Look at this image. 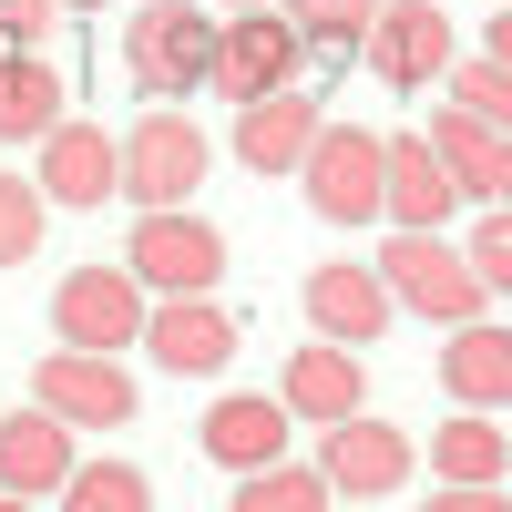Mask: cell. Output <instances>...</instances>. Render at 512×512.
Instances as JSON below:
<instances>
[{
  "label": "cell",
  "instance_id": "obj_20",
  "mask_svg": "<svg viewBox=\"0 0 512 512\" xmlns=\"http://www.w3.org/2000/svg\"><path fill=\"white\" fill-rule=\"evenodd\" d=\"M72 113V82L41 52H0V144H41Z\"/></svg>",
  "mask_w": 512,
  "mask_h": 512
},
{
  "label": "cell",
  "instance_id": "obj_28",
  "mask_svg": "<svg viewBox=\"0 0 512 512\" xmlns=\"http://www.w3.org/2000/svg\"><path fill=\"white\" fill-rule=\"evenodd\" d=\"M461 256H472L482 297H512V205H482V226L461 236Z\"/></svg>",
  "mask_w": 512,
  "mask_h": 512
},
{
  "label": "cell",
  "instance_id": "obj_15",
  "mask_svg": "<svg viewBox=\"0 0 512 512\" xmlns=\"http://www.w3.org/2000/svg\"><path fill=\"white\" fill-rule=\"evenodd\" d=\"M308 144H318V93L308 82H287L267 103H236V164L246 175H297Z\"/></svg>",
  "mask_w": 512,
  "mask_h": 512
},
{
  "label": "cell",
  "instance_id": "obj_3",
  "mask_svg": "<svg viewBox=\"0 0 512 512\" xmlns=\"http://www.w3.org/2000/svg\"><path fill=\"white\" fill-rule=\"evenodd\" d=\"M297 185H308L318 226H379V195H390V134H369V123H318Z\"/></svg>",
  "mask_w": 512,
  "mask_h": 512
},
{
  "label": "cell",
  "instance_id": "obj_26",
  "mask_svg": "<svg viewBox=\"0 0 512 512\" xmlns=\"http://www.w3.org/2000/svg\"><path fill=\"white\" fill-rule=\"evenodd\" d=\"M441 93H451L461 113H482L492 134H512V62H492V52H472V62H451V72H441Z\"/></svg>",
  "mask_w": 512,
  "mask_h": 512
},
{
  "label": "cell",
  "instance_id": "obj_6",
  "mask_svg": "<svg viewBox=\"0 0 512 512\" xmlns=\"http://www.w3.org/2000/svg\"><path fill=\"white\" fill-rule=\"evenodd\" d=\"M123 267H134L144 297H216L226 236L205 226V216H185V205H164V216H144L134 236H123Z\"/></svg>",
  "mask_w": 512,
  "mask_h": 512
},
{
  "label": "cell",
  "instance_id": "obj_19",
  "mask_svg": "<svg viewBox=\"0 0 512 512\" xmlns=\"http://www.w3.org/2000/svg\"><path fill=\"white\" fill-rule=\"evenodd\" d=\"M441 390L461 410H512V328H451L441 338Z\"/></svg>",
  "mask_w": 512,
  "mask_h": 512
},
{
  "label": "cell",
  "instance_id": "obj_10",
  "mask_svg": "<svg viewBox=\"0 0 512 512\" xmlns=\"http://www.w3.org/2000/svg\"><path fill=\"white\" fill-rule=\"evenodd\" d=\"M31 400H41V410H62L72 431H123V420L144 410L134 369L103 359V349H52V359L31 369Z\"/></svg>",
  "mask_w": 512,
  "mask_h": 512
},
{
  "label": "cell",
  "instance_id": "obj_8",
  "mask_svg": "<svg viewBox=\"0 0 512 512\" xmlns=\"http://www.w3.org/2000/svg\"><path fill=\"white\" fill-rule=\"evenodd\" d=\"M144 308H154V297L134 287V267H72V277L52 287L62 349H103V359H123V349L144 338Z\"/></svg>",
  "mask_w": 512,
  "mask_h": 512
},
{
  "label": "cell",
  "instance_id": "obj_1",
  "mask_svg": "<svg viewBox=\"0 0 512 512\" xmlns=\"http://www.w3.org/2000/svg\"><path fill=\"white\" fill-rule=\"evenodd\" d=\"M123 72H134L144 103H185L216 82V11L205 0H144L123 21Z\"/></svg>",
  "mask_w": 512,
  "mask_h": 512
},
{
  "label": "cell",
  "instance_id": "obj_23",
  "mask_svg": "<svg viewBox=\"0 0 512 512\" xmlns=\"http://www.w3.org/2000/svg\"><path fill=\"white\" fill-rule=\"evenodd\" d=\"M277 11L297 21V41H308V62H359V41H369V21H379V0H277Z\"/></svg>",
  "mask_w": 512,
  "mask_h": 512
},
{
  "label": "cell",
  "instance_id": "obj_30",
  "mask_svg": "<svg viewBox=\"0 0 512 512\" xmlns=\"http://www.w3.org/2000/svg\"><path fill=\"white\" fill-rule=\"evenodd\" d=\"M420 512H512V492H502V482H441Z\"/></svg>",
  "mask_w": 512,
  "mask_h": 512
},
{
  "label": "cell",
  "instance_id": "obj_2",
  "mask_svg": "<svg viewBox=\"0 0 512 512\" xmlns=\"http://www.w3.org/2000/svg\"><path fill=\"white\" fill-rule=\"evenodd\" d=\"M369 267H379V287H390L410 318H431V328H472V318L492 308L482 277H472V256H461L451 236H431V226H400Z\"/></svg>",
  "mask_w": 512,
  "mask_h": 512
},
{
  "label": "cell",
  "instance_id": "obj_36",
  "mask_svg": "<svg viewBox=\"0 0 512 512\" xmlns=\"http://www.w3.org/2000/svg\"><path fill=\"white\" fill-rule=\"evenodd\" d=\"M338 512H369V502H338Z\"/></svg>",
  "mask_w": 512,
  "mask_h": 512
},
{
  "label": "cell",
  "instance_id": "obj_18",
  "mask_svg": "<svg viewBox=\"0 0 512 512\" xmlns=\"http://www.w3.org/2000/svg\"><path fill=\"white\" fill-rule=\"evenodd\" d=\"M205 461H226V472H267V461H287V400L226 390L216 410H205Z\"/></svg>",
  "mask_w": 512,
  "mask_h": 512
},
{
  "label": "cell",
  "instance_id": "obj_33",
  "mask_svg": "<svg viewBox=\"0 0 512 512\" xmlns=\"http://www.w3.org/2000/svg\"><path fill=\"white\" fill-rule=\"evenodd\" d=\"M0 512H41V502H21V492H0Z\"/></svg>",
  "mask_w": 512,
  "mask_h": 512
},
{
  "label": "cell",
  "instance_id": "obj_22",
  "mask_svg": "<svg viewBox=\"0 0 512 512\" xmlns=\"http://www.w3.org/2000/svg\"><path fill=\"white\" fill-rule=\"evenodd\" d=\"M420 134H431V154L451 164V185H461V205H492V164H502V134L482 113H461V103H441L431 123H420Z\"/></svg>",
  "mask_w": 512,
  "mask_h": 512
},
{
  "label": "cell",
  "instance_id": "obj_31",
  "mask_svg": "<svg viewBox=\"0 0 512 512\" xmlns=\"http://www.w3.org/2000/svg\"><path fill=\"white\" fill-rule=\"evenodd\" d=\"M482 52H492V62H512V0L492 11V31H482Z\"/></svg>",
  "mask_w": 512,
  "mask_h": 512
},
{
  "label": "cell",
  "instance_id": "obj_11",
  "mask_svg": "<svg viewBox=\"0 0 512 512\" xmlns=\"http://www.w3.org/2000/svg\"><path fill=\"white\" fill-rule=\"evenodd\" d=\"M236 318L216 308V297H154V308H144V338H134V349L164 369V379H216L226 359H236Z\"/></svg>",
  "mask_w": 512,
  "mask_h": 512
},
{
  "label": "cell",
  "instance_id": "obj_4",
  "mask_svg": "<svg viewBox=\"0 0 512 512\" xmlns=\"http://www.w3.org/2000/svg\"><path fill=\"white\" fill-rule=\"evenodd\" d=\"M205 175H216V144L185 123V103H154L134 134H123V195H134L144 216H164V205H195Z\"/></svg>",
  "mask_w": 512,
  "mask_h": 512
},
{
  "label": "cell",
  "instance_id": "obj_24",
  "mask_svg": "<svg viewBox=\"0 0 512 512\" xmlns=\"http://www.w3.org/2000/svg\"><path fill=\"white\" fill-rule=\"evenodd\" d=\"M226 512H328V472L318 461H267V472H236Z\"/></svg>",
  "mask_w": 512,
  "mask_h": 512
},
{
  "label": "cell",
  "instance_id": "obj_32",
  "mask_svg": "<svg viewBox=\"0 0 512 512\" xmlns=\"http://www.w3.org/2000/svg\"><path fill=\"white\" fill-rule=\"evenodd\" d=\"M492 205H512V134H502V164H492Z\"/></svg>",
  "mask_w": 512,
  "mask_h": 512
},
{
  "label": "cell",
  "instance_id": "obj_14",
  "mask_svg": "<svg viewBox=\"0 0 512 512\" xmlns=\"http://www.w3.org/2000/svg\"><path fill=\"white\" fill-rule=\"evenodd\" d=\"M72 420L62 410H0V492H21V502H62V482H72Z\"/></svg>",
  "mask_w": 512,
  "mask_h": 512
},
{
  "label": "cell",
  "instance_id": "obj_17",
  "mask_svg": "<svg viewBox=\"0 0 512 512\" xmlns=\"http://www.w3.org/2000/svg\"><path fill=\"white\" fill-rule=\"evenodd\" d=\"M379 216L390 226H451L461 216V185H451V164L431 154V134H390V195H379Z\"/></svg>",
  "mask_w": 512,
  "mask_h": 512
},
{
  "label": "cell",
  "instance_id": "obj_13",
  "mask_svg": "<svg viewBox=\"0 0 512 512\" xmlns=\"http://www.w3.org/2000/svg\"><path fill=\"white\" fill-rule=\"evenodd\" d=\"M308 328L318 338H338V349H369V338H390V318H400V297L379 287V267H359V256H328V267H308Z\"/></svg>",
  "mask_w": 512,
  "mask_h": 512
},
{
  "label": "cell",
  "instance_id": "obj_27",
  "mask_svg": "<svg viewBox=\"0 0 512 512\" xmlns=\"http://www.w3.org/2000/svg\"><path fill=\"white\" fill-rule=\"evenodd\" d=\"M41 226H52V205H41V185L0 164V267H31V256H41Z\"/></svg>",
  "mask_w": 512,
  "mask_h": 512
},
{
  "label": "cell",
  "instance_id": "obj_5",
  "mask_svg": "<svg viewBox=\"0 0 512 512\" xmlns=\"http://www.w3.org/2000/svg\"><path fill=\"white\" fill-rule=\"evenodd\" d=\"M287 82H308V41H297V21L277 11H226L216 21V82L205 93H226V103H267L287 93Z\"/></svg>",
  "mask_w": 512,
  "mask_h": 512
},
{
  "label": "cell",
  "instance_id": "obj_34",
  "mask_svg": "<svg viewBox=\"0 0 512 512\" xmlns=\"http://www.w3.org/2000/svg\"><path fill=\"white\" fill-rule=\"evenodd\" d=\"M226 11H267V0H226Z\"/></svg>",
  "mask_w": 512,
  "mask_h": 512
},
{
  "label": "cell",
  "instance_id": "obj_29",
  "mask_svg": "<svg viewBox=\"0 0 512 512\" xmlns=\"http://www.w3.org/2000/svg\"><path fill=\"white\" fill-rule=\"evenodd\" d=\"M62 21H72L62 0H0V41H11V52H41Z\"/></svg>",
  "mask_w": 512,
  "mask_h": 512
},
{
  "label": "cell",
  "instance_id": "obj_25",
  "mask_svg": "<svg viewBox=\"0 0 512 512\" xmlns=\"http://www.w3.org/2000/svg\"><path fill=\"white\" fill-rule=\"evenodd\" d=\"M62 512H154V482L134 472V461H72Z\"/></svg>",
  "mask_w": 512,
  "mask_h": 512
},
{
  "label": "cell",
  "instance_id": "obj_35",
  "mask_svg": "<svg viewBox=\"0 0 512 512\" xmlns=\"http://www.w3.org/2000/svg\"><path fill=\"white\" fill-rule=\"evenodd\" d=\"M62 11H93V0H62Z\"/></svg>",
  "mask_w": 512,
  "mask_h": 512
},
{
  "label": "cell",
  "instance_id": "obj_21",
  "mask_svg": "<svg viewBox=\"0 0 512 512\" xmlns=\"http://www.w3.org/2000/svg\"><path fill=\"white\" fill-rule=\"evenodd\" d=\"M420 461H431L441 482H502V472H512V441H502L492 410H451L441 431L420 441Z\"/></svg>",
  "mask_w": 512,
  "mask_h": 512
},
{
  "label": "cell",
  "instance_id": "obj_16",
  "mask_svg": "<svg viewBox=\"0 0 512 512\" xmlns=\"http://www.w3.org/2000/svg\"><path fill=\"white\" fill-rule=\"evenodd\" d=\"M277 400H287V420H349V410H369V369H359V349H338V338H308L287 369H277Z\"/></svg>",
  "mask_w": 512,
  "mask_h": 512
},
{
  "label": "cell",
  "instance_id": "obj_7",
  "mask_svg": "<svg viewBox=\"0 0 512 512\" xmlns=\"http://www.w3.org/2000/svg\"><path fill=\"white\" fill-rule=\"evenodd\" d=\"M359 62L390 82V93H431V82L461 62L451 11H441V0H379V21H369V41H359Z\"/></svg>",
  "mask_w": 512,
  "mask_h": 512
},
{
  "label": "cell",
  "instance_id": "obj_12",
  "mask_svg": "<svg viewBox=\"0 0 512 512\" xmlns=\"http://www.w3.org/2000/svg\"><path fill=\"white\" fill-rule=\"evenodd\" d=\"M41 205H72V216H93V205H113L123 195V144L103 134V123H52V134H41Z\"/></svg>",
  "mask_w": 512,
  "mask_h": 512
},
{
  "label": "cell",
  "instance_id": "obj_9",
  "mask_svg": "<svg viewBox=\"0 0 512 512\" xmlns=\"http://www.w3.org/2000/svg\"><path fill=\"white\" fill-rule=\"evenodd\" d=\"M410 431L400 420H379V410H349V420H328L318 431V472L338 502H379V492H410Z\"/></svg>",
  "mask_w": 512,
  "mask_h": 512
}]
</instances>
